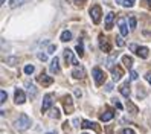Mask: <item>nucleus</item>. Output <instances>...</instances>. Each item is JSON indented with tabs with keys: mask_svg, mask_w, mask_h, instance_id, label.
<instances>
[{
	"mask_svg": "<svg viewBox=\"0 0 151 134\" xmlns=\"http://www.w3.org/2000/svg\"><path fill=\"white\" fill-rule=\"evenodd\" d=\"M111 75H113L114 81H119V79L122 78V75H124V72H122V69H121L119 66H116V67L111 69Z\"/></svg>",
	"mask_w": 151,
	"mask_h": 134,
	"instance_id": "ddd939ff",
	"label": "nucleus"
},
{
	"mask_svg": "<svg viewBox=\"0 0 151 134\" xmlns=\"http://www.w3.org/2000/svg\"><path fill=\"white\" fill-rule=\"evenodd\" d=\"M5 2H6V0H2V5H5Z\"/></svg>",
	"mask_w": 151,
	"mask_h": 134,
	"instance_id": "37998d69",
	"label": "nucleus"
},
{
	"mask_svg": "<svg viewBox=\"0 0 151 134\" xmlns=\"http://www.w3.org/2000/svg\"><path fill=\"white\" fill-rule=\"evenodd\" d=\"M122 6H125V8H133V6H134V0H124Z\"/></svg>",
	"mask_w": 151,
	"mask_h": 134,
	"instance_id": "bb28decb",
	"label": "nucleus"
},
{
	"mask_svg": "<svg viewBox=\"0 0 151 134\" xmlns=\"http://www.w3.org/2000/svg\"><path fill=\"white\" fill-rule=\"evenodd\" d=\"M137 78H139L137 72H134V70H131V72H130V79H133V81H134V79H137Z\"/></svg>",
	"mask_w": 151,
	"mask_h": 134,
	"instance_id": "c756f323",
	"label": "nucleus"
},
{
	"mask_svg": "<svg viewBox=\"0 0 151 134\" xmlns=\"http://www.w3.org/2000/svg\"><path fill=\"white\" fill-rule=\"evenodd\" d=\"M26 88H28V93L31 96V99H34V97L37 96V87H35L34 84H31V82H26Z\"/></svg>",
	"mask_w": 151,
	"mask_h": 134,
	"instance_id": "2eb2a0df",
	"label": "nucleus"
},
{
	"mask_svg": "<svg viewBox=\"0 0 151 134\" xmlns=\"http://www.w3.org/2000/svg\"><path fill=\"white\" fill-rule=\"evenodd\" d=\"M75 95H76L78 97H81V95H83V93H81V90H78V88H75Z\"/></svg>",
	"mask_w": 151,
	"mask_h": 134,
	"instance_id": "58836bf2",
	"label": "nucleus"
},
{
	"mask_svg": "<svg viewBox=\"0 0 151 134\" xmlns=\"http://www.w3.org/2000/svg\"><path fill=\"white\" fill-rule=\"evenodd\" d=\"M121 134H136V133L133 131L131 128H125V130H122V131H121Z\"/></svg>",
	"mask_w": 151,
	"mask_h": 134,
	"instance_id": "7c9ffc66",
	"label": "nucleus"
},
{
	"mask_svg": "<svg viewBox=\"0 0 151 134\" xmlns=\"http://www.w3.org/2000/svg\"><path fill=\"white\" fill-rule=\"evenodd\" d=\"M81 127H83V128H95V130H99L93 122H88V120H84V122L81 123Z\"/></svg>",
	"mask_w": 151,
	"mask_h": 134,
	"instance_id": "4be33fe9",
	"label": "nucleus"
},
{
	"mask_svg": "<svg viewBox=\"0 0 151 134\" xmlns=\"http://www.w3.org/2000/svg\"><path fill=\"white\" fill-rule=\"evenodd\" d=\"M101 6H98V5H95L92 9H90V17H92V20H93V23L95 24H98L101 21Z\"/></svg>",
	"mask_w": 151,
	"mask_h": 134,
	"instance_id": "7ed1b4c3",
	"label": "nucleus"
},
{
	"mask_svg": "<svg viewBox=\"0 0 151 134\" xmlns=\"http://www.w3.org/2000/svg\"><path fill=\"white\" fill-rule=\"evenodd\" d=\"M72 75H73V78H75V79H83V78L86 76V69H84L83 66H79V67L73 69Z\"/></svg>",
	"mask_w": 151,
	"mask_h": 134,
	"instance_id": "0eeeda50",
	"label": "nucleus"
},
{
	"mask_svg": "<svg viewBox=\"0 0 151 134\" xmlns=\"http://www.w3.org/2000/svg\"><path fill=\"white\" fill-rule=\"evenodd\" d=\"M111 102H113V104H114V105H116V107H118V108H119V110H122V104H121V102H118V101H116V99H113V101H111Z\"/></svg>",
	"mask_w": 151,
	"mask_h": 134,
	"instance_id": "c9c22d12",
	"label": "nucleus"
},
{
	"mask_svg": "<svg viewBox=\"0 0 151 134\" xmlns=\"http://www.w3.org/2000/svg\"><path fill=\"white\" fill-rule=\"evenodd\" d=\"M116 43H118V46H119V47H122V46H124V40H122V37H116Z\"/></svg>",
	"mask_w": 151,
	"mask_h": 134,
	"instance_id": "473e14b6",
	"label": "nucleus"
},
{
	"mask_svg": "<svg viewBox=\"0 0 151 134\" xmlns=\"http://www.w3.org/2000/svg\"><path fill=\"white\" fill-rule=\"evenodd\" d=\"M113 116H114L113 111H107V113H104V114L101 116V120H102V122H109L110 119H113Z\"/></svg>",
	"mask_w": 151,
	"mask_h": 134,
	"instance_id": "412c9836",
	"label": "nucleus"
},
{
	"mask_svg": "<svg viewBox=\"0 0 151 134\" xmlns=\"http://www.w3.org/2000/svg\"><path fill=\"white\" fill-rule=\"evenodd\" d=\"M37 57H38L40 61H46V59H47V55H46V53H41V52L37 53Z\"/></svg>",
	"mask_w": 151,
	"mask_h": 134,
	"instance_id": "c85d7f7f",
	"label": "nucleus"
},
{
	"mask_svg": "<svg viewBox=\"0 0 151 134\" xmlns=\"http://www.w3.org/2000/svg\"><path fill=\"white\" fill-rule=\"evenodd\" d=\"M136 53L140 57V58H148V55H150V52H148V47H145V46H142V47H137L136 49Z\"/></svg>",
	"mask_w": 151,
	"mask_h": 134,
	"instance_id": "dca6fc26",
	"label": "nucleus"
},
{
	"mask_svg": "<svg viewBox=\"0 0 151 134\" xmlns=\"http://www.w3.org/2000/svg\"><path fill=\"white\" fill-rule=\"evenodd\" d=\"M41 75H43V76L38 78V82L43 84V87H49V85H52V82H54V78H50V76L44 75V73H41Z\"/></svg>",
	"mask_w": 151,
	"mask_h": 134,
	"instance_id": "6e6552de",
	"label": "nucleus"
},
{
	"mask_svg": "<svg viewBox=\"0 0 151 134\" xmlns=\"http://www.w3.org/2000/svg\"><path fill=\"white\" fill-rule=\"evenodd\" d=\"M55 50H57V46H54V44H50L49 49H47V53H54Z\"/></svg>",
	"mask_w": 151,
	"mask_h": 134,
	"instance_id": "72a5a7b5",
	"label": "nucleus"
},
{
	"mask_svg": "<svg viewBox=\"0 0 151 134\" xmlns=\"http://www.w3.org/2000/svg\"><path fill=\"white\" fill-rule=\"evenodd\" d=\"M52 107V95H46L43 99V105H41V110L43 111H47Z\"/></svg>",
	"mask_w": 151,
	"mask_h": 134,
	"instance_id": "9d476101",
	"label": "nucleus"
},
{
	"mask_svg": "<svg viewBox=\"0 0 151 134\" xmlns=\"http://www.w3.org/2000/svg\"><path fill=\"white\" fill-rule=\"evenodd\" d=\"M50 72L52 73H60V61H58L57 57L50 61Z\"/></svg>",
	"mask_w": 151,
	"mask_h": 134,
	"instance_id": "4468645a",
	"label": "nucleus"
},
{
	"mask_svg": "<svg viewBox=\"0 0 151 134\" xmlns=\"http://www.w3.org/2000/svg\"><path fill=\"white\" fill-rule=\"evenodd\" d=\"M83 134H87V133H83Z\"/></svg>",
	"mask_w": 151,
	"mask_h": 134,
	"instance_id": "a18cd8bd",
	"label": "nucleus"
},
{
	"mask_svg": "<svg viewBox=\"0 0 151 134\" xmlns=\"http://www.w3.org/2000/svg\"><path fill=\"white\" fill-rule=\"evenodd\" d=\"M92 75H93V79H95V84H96V85H101V84L104 82L105 75H104V72H102L99 67H95V69L92 70Z\"/></svg>",
	"mask_w": 151,
	"mask_h": 134,
	"instance_id": "f03ea898",
	"label": "nucleus"
},
{
	"mask_svg": "<svg viewBox=\"0 0 151 134\" xmlns=\"http://www.w3.org/2000/svg\"><path fill=\"white\" fill-rule=\"evenodd\" d=\"M122 62H124V66H125L127 69H131L133 67V58L128 57V55H124L122 57Z\"/></svg>",
	"mask_w": 151,
	"mask_h": 134,
	"instance_id": "a211bd4d",
	"label": "nucleus"
},
{
	"mask_svg": "<svg viewBox=\"0 0 151 134\" xmlns=\"http://www.w3.org/2000/svg\"><path fill=\"white\" fill-rule=\"evenodd\" d=\"M46 134H55V133H46Z\"/></svg>",
	"mask_w": 151,
	"mask_h": 134,
	"instance_id": "c03bdc74",
	"label": "nucleus"
},
{
	"mask_svg": "<svg viewBox=\"0 0 151 134\" xmlns=\"http://www.w3.org/2000/svg\"><path fill=\"white\" fill-rule=\"evenodd\" d=\"M73 127H79V119H73Z\"/></svg>",
	"mask_w": 151,
	"mask_h": 134,
	"instance_id": "ea45409f",
	"label": "nucleus"
},
{
	"mask_svg": "<svg viewBox=\"0 0 151 134\" xmlns=\"http://www.w3.org/2000/svg\"><path fill=\"white\" fill-rule=\"evenodd\" d=\"M50 118H55V119H58V118H60V113H58V110H57V108L54 110V113H50Z\"/></svg>",
	"mask_w": 151,
	"mask_h": 134,
	"instance_id": "2f4dec72",
	"label": "nucleus"
},
{
	"mask_svg": "<svg viewBox=\"0 0 151 134\" xmlns=\"http://www.w3.org/2000/svg\"><path fill=\"white\" fill-rule=\"evenodd\" d=\"M29 127H31V119L26 114H20L19 119H17V122H15V128L20 130V131H24V130H28Z\"/></svg>",
	"mask_w": 151,
	"mask_h": 134,
	"instance_id": "f257e3e1",
	"label": "nucleus"
},
{
	"mask_svg": "<svg viewBox=\"0 0 151 134\" xmlns=\"http://www.w3.org/2000/svg\"><path fill=\"white\" fill-rule=\"evenodd\" d=\"M118 26H119V31H121L122 37L128 35V28H127V20H125V19H119V20H118Z\"/></svg>",
	"mask_w": 151,
	"mask_h": 134,
	"instance_id": "423d86ee",
	"label": "nucleus"
},
{
	"mask_svg": "<svg viewBox=\"0 0 151 134\" xmlns=\"http://www.w3.org/2000/svg\"><path fill=\"white\" fill-rule=\"evenodd\" d=\"M26 2H28V0H11V3H9V6L12 8H17V6H22V5H24Z\"/></svg>",
	"mask_w": 151,
	"mask_h": 134,
	"instance_id": "aec40b11",
	"label": "nucleus"
},
{
	"mask_svg": "<svg viewBox=\"0 0 151 134\" xmlns=\"http://www.w3.org/2000/svg\"><path fill=\"white\" fill-rule=\"evenodd\" d=\"M128 23H130V29L134 31V29H136V24H137V21H136L134 17H130V19H128Z\"/></svg>",
	"mask_w": 151,
	"mask_h": 134,
	"instance_id": "b1692460",
	"label": "nucleus"
},
{
	"mask_svg": "<svg viewBox=\"0 0 151 134\" xmlns=\"http://www.w3.org/2000/svg\"><path fill=\"white\" fill-rule=\"evenodd\" d=\"M114 2H116V3H119V5H122V3H124V0H114Z\"/></svg>",
	"mask_w": 151,
	"mask_h": 134,
	"instance_id": "a19ab883",
	"label": "nucleus"
},
{
	"mask_svg": "<svg viewBox=\"0 0 151 134\" xmlns=\"http://www.w3.org/2000/svg\"><path fill=\"white\" fill-rule=\"evenodd\" d=\"M72 40V32L70 31H64L61 34V41H70Z\"/></svg>",
	"mask_w": 151,
	"mask_h": 134,
	"instance_id": "6ab92c4d",
	"label": "nucleus"
},
{
	"mask_svg": "<svg viewBox=\"0 0 151 134\" xmlns=\"http://www.w3.org/2000/svg\"><path fill=\"white\" fill-rule=\"evenodd\" d=\"M119 92L122 93V96H125V97L130 96V85H128V81H127V82H124V84L119 87Z\"/></svg>",
	"mask_w": 151,
	"mask_h": 134,
	"instance_id": "f3484780",
	"label": "nucleus"
},
{
	"mask_svg": "<svg viewBox=\"0 0 151 134\" xmlns=\"http://www.w3.org/2000/svg\"><path fill=\"white\" fill-rule=\"evenodd\" d=\"M99 47H101V50L102 52H105V53H109L110 50H111V46H110V43L105 40V37H99Z\"/></svg>",
	"mask_w": 151,
	"mask_h": 134,
	"instance_id": "39448f33",
	"label": "nucleus"
},
{
	"mask_svg": "<svg viewBox=\"0 0 151 134\" xmlns=\"http://www.w3.org/2000/svg\"><path fill=\"white\" fill-rule=\"evenodd\" d=\"M64 59H66L67 64H75V66H78V61L73 58V52L70 50V49H66V50H64Z\"/></svg>",
	"mask_w": 151,
	"mask_h": 134,
	"instance_id": "20e7f679",
	"label": "nucleus"
},
{
	"mask_svg": "<svg viewBox=\"0 0 151 134\" xmlns=\"http://www.w3.org/2000/svg\"><path fill=\"white\" fill-rule=\"evenodd\" d=\"M111 90H113V84L109 82L107 85H105V92H111Z\"/></svg>",
	"mask_w": 151,
	"mask_h": 134,
	"instance_id": "f704fd0d",
	"label": "nucleus"
},
{
	"mask_svg": "<svg viewBox=\"0 0 151 134\" xmlns=\"http://www.w3.org/2000/svg\"><path fill=\"white\" fill-rule=\"evenodd\" d=\"M113 21H114V14L109 12L107 17H105V29H107V31H110L113 28Z\"/></svg>",
	"mask_w": 151,
	"mask_h": 134,
	"instance_id": "f8f14e48",
	"label": "nucleus"
},
{
	"mask_svg": "<svg viewBox=\"0 0 151 134\" xmlns=\"http://www.w3.org/2000/svg\"><path fill=\"white\" fill-rule=\"evenodd\" d=\"M34 66L32 64H28V66H24V73L26 75H31V73H34Z\"/></svg>",
	"mask_w": 151,
	"mask_h": 134,
	"instance_id": "393cba45",
	"label": "nucleus"
},
{
	"mask_svg": "<svg viewBox=\"0 0 151 134\" xmlns=\"http://www.w3.org/2000/svg\"><path fill=\"white\" fill-rule=\"evenodd\" d=\"M84 2H86V0H75V5H76V6H83Z\"/></svg>",
	"mask_w": 151,
	"mask_h": 134,
	"instance_id": "e433bc0d",
	"label": "nucleus"
},
{
	"mask_svg": "<svg viewBox=\"0 0 151 134\" xmlns=\"http://www.w3.org/2000/svg\"><path fill=\"white\" fill-rule=\"evenodd\" d=\"M147 2H148V6L151 8V0H147Z\"/></svg>",
	"mask_w": 151,
	"mask_h": 134,
	"instance_id": "79ce46f5",
	"label": "nucleus"
},
{
	"mask_svg": "<svg viewBox=\"0 0 151 134\" xmlns=\"http://www.w3.org/2000/svg\"><path fill=\"white\" fill-rule=\"evenodd\" d=\"M6 62H8V64H9V66H15L17 62H19V59H17L15 57H9V58L6 59Z\"/></svg>",
	"mask_w": 151,
	"mask_h": 134,
	"instance_id": "a878e982",
	"label": "nucleus"
},
{
	"mask_svg": "<svg viewBox=\"0 0 151 134\" xmlns=\"http://www.w3.org/2000/svg\"><path fill=\"white\" fill-rule=\"evenodd\" d=\"M0 97H2V99H0V102H2V104H5L6 97H8V95H6V92H5V90H2V92H0Z\"/></svg>",
	"mask_w": 151,
	"mask_h": 134,
	"instance_id": "cd10ccee",
	"label": "nucleus"
},
{
	"mask_svg": "<svg viewBox=\"0 0 151 134\" xmlns=\"http://www.w3.org/2000/svg\"><path fill=\"white\" fill-rule=\"evenodd\" d=\"M63 102H64V110H66L64 113H66V114H70V113L73 111V105H72V97H70V96H66Z\"/></svg>",
	"mask_w": 151,
	"mask_h": 134,
	"instance_id": "1a4fd4ad",
	"label": "nucleus"
},
{
	"mask_svg": "<svg viewBox=\"0 0 151 134\" xmlns=\"http://www.w3.org/2000/svg\"><path fill=\"white\" fill-rule=\"evenodd\" d=\"M14 97H15V104H23V102L26 101V96H24L23 90H19V88L15 90V93H14Z\"/></svg>",
	"mask_w": 151,
	"mask_h": 134,
	"instance_id": "9b49d317",
	"label": "nucleus"
},
{
	"mask_svg": "<svg viewBox=\"0 0 151 134\" xmlns=\"http://www.w3.org/2000/svg\"><path fill=\"white\" fill-rule=\"evenodd\" d=\"M145 79H147V81L151 84V73H147V75H145Z\"/></svg>",
	"mask_w": 151,
	"mask_h": 134,
	"instance_id": "4c0bfd02",
	"label": "nucleus"
},
{
	"mask_svg": "<svg viewBox=\"0 0 151 134\" xmlns=\"http://www.w3.org/2000/svg\"><path fill=\"white\" fill-rule=\"evenodd\" d=\"M75 50H76V53H78L79 57H83V55H84V47H83V43H81V41H79V43L76 44Z\"/></svg>",
	"mask_w": 151,
	"mask_h": 134,
	"instance_id": "5701e85b",
	"label": "nucleus"
}]
</instances>
